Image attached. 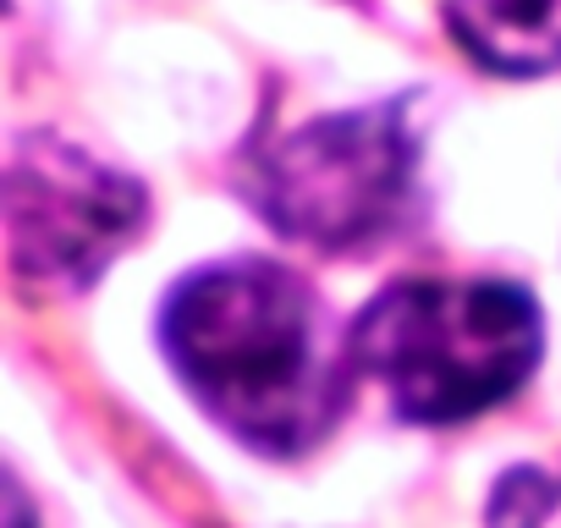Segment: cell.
<instances>
[{
	"label": "cell",
	"instance_id": "cell-2",
	"mask_svg": "<svg viewBox=\"0 0 561 528\" xmlns=\"http://www.w3.org/2000/svg\"><path fill=\"white\" fill-rule=\"evenodd\" d=\"M539 303L490 276L386 287L347 331L353 369L413 424H462L517 397L539 369Z\"/></svg>",
	"mask_w": 561,
	"mask_h": 528
},
{
	"label": "cell",
	"instance_id": "cell-1",
	"mask_svg": "<svg viewBox=\"0 0 561 528\" xmlns=\"http://www.w3.org/2000/svg\"><path fill=\"white\" fill-rule=\"evenodd\" d=\"M160 336L187 397L248 451L298 457L347 402L353 353L331 347L314 287L287 264H204L171 292Z\"/></svg>",
	"mask_w": 561,
	"mask_h": 528
},
{
	"label": "cell",
	"instance_id": "cell-6",
	"mask_svg": "<svg viewBox=\"0 0 561 528\" xmlns=\"http://www.w3.org/2000/svg\"><path fill=\"white\" fill-rule=\"evenodd\" d=\"M490 528H561V473L523 468V473L501 479Z\"/></svg>",
	"mask_w": 561,
	"mask_h": 528
},
{
	"label": "cell",
	"instance_id": "cell-5",
	"mask_svg": "<svg viewBox=\"0 0 561 528\" xmlns=\"http://www.w3.org/2000/svg\"><path fill=\"white\" fill-rule=\"evenodd\" d=\"M457 45L506 78L561 67V0H440Z\"/></svg>",
	"mask_w": 561,
	"mask_h": 528
},
{
	"label": "cell",
	"instance_id": "cell-3",
	"mask_svg": "<svg viewBox=\"0 0 561 528\" xmlns=\"http://www.w3.org/2000/svg\"><path fill=\"white\" fill-rule=\"evenodd\" d=\"M242 187L280 237L320 253H364L413 215L419 138L402 105L336 111L275 138Z\"/></svg>",
	"mask_w": 561,
	"mask_h": 528
},
{
	"label": "cell",
	"instance_id": "cell-4",
	"mask_svg": "<svg viewBox=\"0 0 561 528\" xmlns=\"http://www.w3.org/2000/svg\"><path fill=\"white\" fill-rule=\"evenodd\" d=\"M144 193L133 176L67 144H34L12 165V264L23 282L67 292L94 282L138 237Z\"/></svg>",
	"mask_w": 561,
	"mask_h": 528
},
{
	"label": "cell",
	"instance_id": "cell-7",
	"mask_svg": "<svg viewBox=\"0 0 561 528\" xmlns=\"http://www.w3.org/2000/svg\"><path fill=\"white\" fill-rule=\"evenodd\" d=\"M12 528H34V512H28L23 490H12Z\"/></svg>",
	"mask_w": 561,
	"mask_h": 528
}]
</instances>
